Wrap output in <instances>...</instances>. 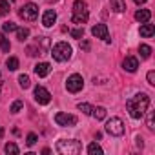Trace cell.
<instances>
[{
  "instance_id": "obj_1",
  "label": "cell",
  "mask_w": 155,
  "mask_h": 155,
  "mask_svg": "<svg viewBox=\"0 0 155 155\" xmlns=\"http://www.w3.org/2000/svg\"><path fill=\"white\" fill-rule=\"evenodd\" d=\"M148 106H150V97L146 93H137L131 99H128V102H126V108H128L131 119H135V120L144 117V113L148 111Z\"/></svg>"
},
{
  "instance_id": "obj_2",
  "label": "cell",
  "mask_w": 155,
  "mask_h": 155,
  "mask_svg": "<svg viewBox=\"0 0 155 155\" xmlns=\"http://www.w3.org/2000/svg\"><path fill=\"white\" fill-rule=\"evenodd\" d=\"M90 18V11H88V4L84 0H77L73 4V15H71V22L73 24H86Z\"/></svg>"
},
{
  "instance_id": "obj_3",
  "label": "cell",
  "mask_w": 155,
  "mask_h": 155,
  "mask_svg": "<svg viewBox=\"0 0 155 155\" xmlns=\"http://www.w3.org/2000/svg\"><path fill=\"white\" fill-rule=\"evenodd\" d=\"M57 151L60 155H79L82 151V144L75 139L69 140H58L57 142Z\"/></svg>"
},
{
  "instance_id": "obj_4",
  "label": "cell",
  "mask_w": 155,
  "mask_h": 155,
  "mask_svg": "<svg viewBox=\"0 0 155 155\" xmlns=\"http://www.w3.org/2000/svg\"><path fill=\"white\" fill-rule=\"evenodd\" d=\"M71 53H73V49H71V46H69L68 42H57V44L53 46V49H51V55H53V58H55L57 62H66V60H69V58H71Z\"/></svg>"
},
{
  "instance_id": "obj_5",
  "label": "cell",
  "mask_w": 155,
  "mask_h": 155,
  "mask_svg": "<svg viewBox=\"0 0 155 155\" xmlns=\"http://www.w3.org/2000/svg\"><path fill=\"white\" fill-rule=\"evenodd\" d=\"M18 17L26 22H35L38 18V6L29 2V4H24L20 9H18Z\"/></svg>"
},
{
  "instance_id": "obj_6",
  "label": "cell",
  "mask_w": 155,
  "mask_h": 155,
  "mask_svg": "<svg viewBox=\"0 0 155 155\" xmlns=\"http://www.w3.org/2000/svg\"><path fill=\"white\" fill-rule=\"evenodd\" d=\"M82 88H84V79H82L79 73L68 77V81H66V90H68L69 93H79Z\"/></svg>"
},
{
  "instance_id": "obj_7",
  "label": "cell",
  "mask_w": 155,
  "mask_h": 155,
  "mask_svg": "<svg viewBox=\"0 0 155 155\" xmlns=\"http://www.w3.org/2000/svg\"><path fill=\"white\" fill-rule=\"evenodd\" d=\"M106 131L113 137H120L124 133V122L119 119V117H111L108 122H106Z\"/></svg>"
},
{
  "instance_id": "obj_8",
  "label": "cell",
  "mask_w": 155,
  "mask_h": 155,
  "mask_svg": "<svg viewBox=\"0 0 155 155\" xmlns=\"http://www.w3.org/2000/svg\"><path fill=\"white\" fill-rule=\"evenodd\" d=\"M55 122H57L58 126H68V128H69V126H75V124H77V117L60 111V113L55 115Z\"/></svg>"
},
{
  "instance_id": "obj_9",
  "label": "cell",
  "mask_w": 155,
  "mask_h": 155,
  "mask_svg": "<svg viewBox=\"0 0 155 155\" xmlns=\"http://www.w3.org/2000/svg\"><path fill=\"white\" fill-rule=\"evenodd\" d=\"M91 35L97 37V38H102L104 42H110V31H108V26L106 24H97L91 28Z\"/></svg>"
},
{
  "instance_id": "obj_10",
  "label": "cell",
  "mask_w": 155,
  "mask_h": 155,
  "mask_svg": "<svg viewBox=\"0 0 155 155\" xmlns=\"http://www.w3.org/2000/svg\"><path fill=\"white\" fill-rule=\"evenodd\" d=\"M35 101H37L38 104H49L51 93H49L44 86H37V88H35Z\"/></svg>"
},
{
  "instance_id": "obj_11",
  "label": "cell",
  "mask_w": 155,
  "mask_h": 155,
  "mask_svg": "<svg viewBox=\"0 0 155 155\" xmlns=\"http://www.w3.org/2000/svg\"><path fill=\"white\" fill-rule=\"evenodd\" d=\"M122 68H124L128 73H135L137 68H139V60H137L135 57H126V58L122 60Z\"/></svg>"
},
{
  "instance_id": "obj_12",
  "label": "cell",
  "mask_w": 155,
  "mask_h": 155,
  "mask_svg": "<svg viewBox=\"0 0 155 155\" xmlns=\"http://www.w3.org/2000/svg\"><path fill=\"white\" fill-rule=\"evenodd\" d=\"M55 22H57V13H55L53 9H48V11L42 15V24H44V28H51Z\"/></svg>"
},
{
  "instance_id": "obj_13",
  "label": "cell",
  "mask_w": 155,
  "mask_h": 155,
  "mask_svg": "<svg viewBox=\"0 0 155 155\" xmlns=\"http://www.w3.org/2000/svg\"><path fill=\"white\" fill-rule=\"evenodd\" d=\"M49 71H51V66H49L48 62H38V64L35 66V73H37L38 77H48Z\"/></svg>"
},
{
  "instance_id": "obj_14",
  "label": "cell",
  "mask_w": 155,
  "mask_h": 155,
  "mask_svg": "<svg viewBox=\"0 0 155 155\" xmlns=\"http://www.w3.org/2000/svg\"><path fill=\"white\" fill-rule=\"evenodd\" d=\"M151 18V11L150 9H139L137 13H135V20H139V22H148Z\"/></svg>"
},
{
  "instance_id": "obj_15",
  "label": "cell",
  "mask_w": 155,
  "mask_h": 155,
  "mask_svg": "<svg viewBox=\"0 0 155 155\" xmlns=\"http://www.w3.org/2000/svg\"><path fill=\"white\" fill-rule=\"evenodd\" d=\"M139 33H140V37H144V38H150V37H153V33H155V28H153V24H144V26H140Z\"/></svg>"
},
{
  "instance_id": "obj_16",
  "label": "cell",
  "mask_w": 155,
  "mask_h": 155,
  "mask_svg": "<svg viewBox=\"0 0 155 155\" xmlns=\"http://www.w3.org/2000/svg\"><path fill=\"white\" fill-rule=\"evenodd\" d=\"M110 4H111V9L117 11V13H124L126 11V2L124 0H110Z\"/></svg>"
},
{
  "instance_id": "obj_17",
  "label": "cell",
  "mask_w": 155,
  "mask_h": 155,
  "mask_svg": "<svg viewBox=\"0 0 155 155\" xmlns=\"http://www.w3.org/2000/svg\"><path fill=\"white\" fill-rule=\"evenodd\" d=\"M91 115H93L97 120H102V119H106V108H102V106H97V108H93Z\"/></svg>"
},
{
  "instance_id": "obj_18",
  "label": "cell",
  "mask_w": 155,
  "mask_h": 155,
  "mask_svg": "<svg viewBox=\"0 0 155 155\" xmlns=\"http://www.w3.org/2000/svg\"><path fill=\"white\" fill-rule=\"evenodd\" d=\"M0 48H2L4 53H9V49H11V44H9V40L6 38L4 33H0Z\"/></svg>"
},
{
  "instance_id": "obj_19",
  "label": "cell",
  "mask_w": 155,
  "mask_h": 155,
  "mask_svg": "<svg viewBox=\"0 0 155 155\" xmlns=\"http://www.w3.org/2000/svg\"><path fill=\"white\" fill-rule=\"evenodd\" d=\"M6 64H8V69H9V71H17V69H18V66H20V62H18V58H17V57H9Z\"/></svg>"
},
{
  "instance_id": "obj_20",
  "label": "cell",
  "mask_w": 155,
  "mask_h": 155,
  "mask_svg": "<svg viewBox=\"0 0 155 155\" xmlns=\"http://www.w3.org/2000/svg\"><path fill=\"white\" fill-rule=\"evenodd\" d=\"M18 84H20L22 90H28V88L31 86V79H29L28 75H20V77H18Z\"/></svg>"
},
{
  "instance_id": "obj_21",
  "label": "cell",
  "mask_w": 155,
  "mask_h": 155,
  "mask_svg": "<svg viewBox=\"0 0 155 155\" xmlns=\"http://www.w3.org/2000/svg\"><path fill=\"white\" fill-rule=\"evenodd\" d=\"M28 37H29V29H28V28H17V38H18L20 42H24Z\"/></svg>"
},
{
  "instance_id": "obj_22",
  "label": "cell",
  "mask_w": 155,
  "mask_h": 155,
  "mask_svg": "<svg viewBox=\"0 0 155 155\" xmlns=\"http://www.w3.org/2000/svg\"><path fill=\"white\" fill-rule=\"evenodd\" d=\"M139 53H140L142 58H150V55H151V48L146 46V44H140V46H139Z\"/></svg>"
},
{
  "instance_id": "obj_23",
  "label": "cell",
  "mask_w": 155,
  "mask_h": 155,
  "mask_svg": "<svg viewBox=\"0 0 155 155\" xmlns=\"http://www.w3.org/2000/svg\"><path fill=\"white\" fill-rule=\"evenodd\" d=\"M88 153H90V155H102V148H101L99 144L91 142V144L88 146Z\"/></svg>"
},
{
  "instance_id": "obj_24",
  "label": "cell",
  "mask_w": 155,
  "mask_h": 155,
  "mask_svg": "<svg viewBox=\"0 0 155 155\" xmlns=\"http://www.w3.org/2000/svg\"><path fill=\"white\" fill-rule=\"evenodd\" d=\"M4 150H6V153H11V155H18V151H20V150H18V146H17L15 142H8Z\"/></svg>"
},
{
  "instance_id": "obj_25",
  "label": "cell",
  "mask_w": 155,
  "mask_h": 155,
  "mask_svg": "<svg viewBox=\"0 0 155 155\" xmlns=\"http://www.w3.org/2000/svg\"><path fill=\"white\" fill-rule=\"evenodd\" d=\"M9 13V2L8 0H0V15H8Z\"/></svg>"
},
{
  "instance_id": "obj_26",
  "label": "cell",
  "mask_w": 155,
  "mask_h": 155,
  "mask_svg": "<svg viewBox=\"0 0 155 155\" xmlns=\"http://www.w3.org/2000/svg\"><path fill=\"white\" fill-rule=\"evenodd\" d=\"M79 110L82 111V113H86V115H91V111H93V106L91 104H79Z\"/></svg>"
},
{
  "instance_id": "obj_27",
  "label": "cell",
  "mask_w": 155,
  "mask_h": 155,
  "mask_svg": "<svg viewBox=\"0 0 155 155\" xmlns=\"http://www.w3.org/2000/svg\"><path fill=\"white\" fill-rule=\"evenodd\" d=\"M2 29H4V33H11V31H17V24H13V22H6V24L2 26Z\"/></svg>"
},
{
  "instance_id": "obj_28",
  "label": "cell",
  "mask_w": 155,
  "mask_h": 155,
  "mask_svg": "<svg viewBox=\"0 0 155 155\" xmlns=\"http://www.w3.org/2000/svg\"><path fill=\"white\" fill-rule=\"evenodd\" d=\"M22 106H24L22 101H15V102L11 104V110H9V111H11V113H18V111L22 110Z\"/></svg>"
},
{
  "instance_id": "obj_29",
  "label": "cell",
  "mask_w": 155,
  "mask_h": 155,
  "mask_svg": "<svg viewBox=\"0 0 155 155\" xmlns=\"http://www.w3.org/2000/svg\"><path fill=\"white\" fill-rule=\"evenodd\" d=\"M37 140H38L37 133H28V137H26V142H28V146H33V144H37Z\"/></svg>"
},
{
  "instance_id": "obj_30",
  "label": "cell",
  "mask_w": 155,
  "mask_h": 155,
  "mask_svg": "<svg viewBox=\"0 0 155 155\" xmlns=\"http://www.w3.org/2000/svg\"><path fill=\"white\" fill-rule=\"evenodd\" d=\"M69 33H71V37H73V38H82V37H84V28H79V29H71Z\"/></svg>"
},
{
  "instance_id": "obj_31",
  "label": "cell",
  "mask_w": 155,
  "mask_h": 155,
  "mask_svg": "<svg viewBox=\"0 0 155 155\" xmlns=\"http://www.w3.org/2000/svg\"><path fill=\"white\" fill-rule=\"evenodd\" d=\"M28 55H29V57H37V55H42V53H40V48L29 46V48H28Z\"/></svg>"
},
{
  "instance_id": "obj_32",
  "label": "cell",
  "mask_w": 155,
  "mask_h": 155,
  "mask_svg": "<svg viewBox=\"0 0 155 155\" xmlns=\"http://www.w3.org/2000/svg\"><path fill=\"white\" fill-rule=\"evenodd\" d=\"M146 79H148V84L155 86V71H153V69H151V71H148V75H146Z\"/></svg>"
},
{
  "instance_id": "obj_33",
  "label": "cell",
  "mask_w": 155,
  "mask_h": 155,
  "mask_svg": "<svg viewBox=\"0 0 155 155\" xmlns=\"http://www.w3.org/2000/svg\"><path fill=\"white\" fill-rule=\"evenodd\" d=\"M148 128H150L151 131L155 130V126H153V111H150V113H148Z\"/></svg>"
},
{
  "instance_id": "obj_34",
  "label": "cell",
  "mask_w": 155,
  "mask_h": 155,
  "mask_svg": "<svg viewBox=\"0 0 155 155\" xmlns=\"http://www.w3.org/2000/svg\"><path fill=\"white\" fill-rule=\"evenodd\" d=\"M81 48H82L84 51H88V49H90V42H88V40H82V42H81Z\"/></svg>"
},
{
  "instance_id": "obj_35",
  "label": "cell",
  "mask_w": 155,
  "mask_h": 155,
  "mask_svg": "<svg viewBox=\"0 0 155 155\" xmlns=\"http://www.w3.org/2000/svg\"><path fill=\"white\" fill-rule=\"evenodd\" d=\"M133 2H135V4H144L146 0H133Z\"/></svg>"
},
{
  "instance_id": "obj_36",
  "label": "cell",
  "mask_w": 155,
  "mask_h": 155,
  "mask_svg": "<svg viewBox=\"0 0 155 155\" xmlns=\"http://www.w3.org/2000/svg\"><path fill=\"white\" fill-rule=\"evenodd\" d=\"M48 4H55V2H58V0H46Z\"/></svg>"
},
{
  "instance_id": "obj_37",
  "label": "cell",
  "mask_w": 155,
  "mask_h": 155,
  "mask_svg": "<svg viewBox=\"0 0 155 155\" xmlns=\"http://www.w3.org/2000/svg\"><path fill=\"white\" fill-rule=\"evenodd\" d=\"M4 137V128H0V139Z\"/></svg>"
},
{
  "instance_id": "obj_38",
  "label": "cell",
  "mask_w": 155,
  "mask_h": 155,
  "mask_svg": "<svg viewBox=\"0 0 155 155\" xmlns=\"http://www.w3.org/2000/svg\"><path fill=\"white\" fill-rule=\"evenodd\" d=\"M0 79H2V75H0Z\"/></svg>"
}]
</instances>
